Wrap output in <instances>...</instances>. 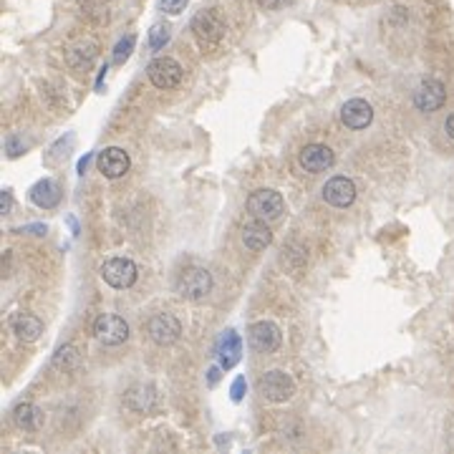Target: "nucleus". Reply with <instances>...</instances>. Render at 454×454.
I'll return each mask as SVG.
<instances>
[{
	"mask_svg": "<svg viewBox=\"0 0 454 454\" xmlns=\"http://www.w3.org/2000/svg\"><path fill=\"white\" fill-rule=\"evenodd\" d=\"M258 389L268 401H272V404H283V401H288V399H293L295 381L290 378V374H286V371L272 369L258 381Z\"/></svg>",
	"mask_w": 454,
	"mask_h": 454,
	"instance_id": "3",
	"label": "nucleus"
},
{
	"mask_svg": "<svg viewBox=\"0 0 454 454\" xmlns=\"http://www.w3.org/2000/svg\"><path fill=\"white\" fill-rule=\"evenodd\" d=\"M290 3H293V0H260V6L270 8V10H278V8L290 6Z\"/></svg>",
	"mask_w": 454,
	"mask_h": 454,
	"instance_id": "27",
	"label": "nucleus"
},
{
	"mask_svg": "<svg viewBox=\"0 0 454 454\" xmlns=\"http://www.w3.org/2000/svg\"><path fill=\"white\" fill-rule=\"evenodd\" d=\"M245 389H247V386H245V378H235V381H232V389H230L232 401H240V399L245 396Z\"/></svg>",
	"mask_w": 454,
	"mask_h": 454,
	"instance_id": "26",
	"label": "nucleus"
},
{
	"mask_svg": "<svg viewBox=\"0 0 454 454\" xmlns=\"http://www.w3.org/2000/svg\"><path fill=\"white\" fill-rule=\"evenodd\" d=\"M15 232H33V235H46V225H28V227H18Z\"/></svg>",
	"mask_w": 454,
	"mask_h": 454,
	"instance_id": "30",
	"label": "nucleus"
},
{
	"mask_svg": "<svg viewBox=\"0 0 454 454\" xmlns=\"http://www.w3.org/2000/svg\"><path fill=\"white\" fill-rule=\"evenodd\" d=\"M96 164H98V172L109 180H119L129 172L132 167V159H129V154L119 147H109L96 157Z\"/></svg>",
	"mask_w": 454,
	"mask_h": 454,
	"instance_id": "11",
	"label": "nucleus"
},
{
	"mask_svg": "<svg viewBox=\"0 0 454 454\" xmlns=\"http://www.w3.org/2000/svg\"><path fill=\"white\" fill-rule=\"evenodd\" d=\"M298 161H301V167L306 169V172L321 175V172L333 167L335 154H333V149L326 147V144H308V147H303L301 154H298Z\"/></svg>",
	"mask_w": 454,
	"mask_h": 454,
	"instance_id": "10",
	"label": "nucleus"
},
{
	"mask_svg": "<svg viewBox=\"0 0 454 454\" xmlns=\"http://www.w3.org/2000/svg\"><path fill=\"white\" fill-rule=\"evenodd\" d=\"M217 356H220V366H222L225 371H230L232 366H238V361L243 358V341H240V335L232 329H227L220 335Z\"/></svg>",
	"mask_w": 454,
	"mask_h": 454,
	"instance_id": "16",
	"label": "nucleus"
},
{
	"mask_svg": "<svg viewBox=\"0 0 454 454\" xmlns=\"http://www.w3.org/2000/svg\"><path fill=\"white\" fill-rule=\"evenodd\" d=\"M323 200L333 207H349L356 200V184L349 177H333L323 187Z\"/></svg>",
	"mask_w": 454,
	"mask_h": 454,
	"instance_id": "13",
	"label": "nucleus"
},
{
	"mask_svg": "<svg viewBox=\"0 0 454 454\" xmlns=\"http://www.w3.org/2000/svg\"><path fill=\"white\" fill-rule=\"evenodd\" d=\"M212 290V275L204 268H187L177 280V293L184 301H202Z\"/></svg>",
	"mask_w": 454,
	"mask_h": 454,
	"instance_id": "2",
	"label": "nucleus"
},
{
	"mask_svg": "<svg viewBox=\"0 0 454 454\" xmlns=\"http://www.w3.org/2000/svg\"><path fill=\"white\" fill-rule=\"evenodd\" d=\"M98 49L94 41H81L76 43L73 49L66 53V58H69V66L71 69H89L91 63H94V58H96Z\"/></svg>",
	"mask_w": 454,
	"mask_h": 454,
	"instance_id": "20",
	"label": "nucleus"
},
{
	"mask_svg": "<svg viewBox=\"0 0 454 454\" xmlns=\"http://www.w3.org/2000/svg\"><path fill=\"white\" fill-rule=\"evenodd\" d=\"M147 76L157 89H175L182 81V66L169 56H159L154 58L147 66Z\"/></svg>",
	"mask_w": 454,
	"mask_h": 454,
	"instance_id": "7",
	"label": "nucleus"
},
{
	"mask_svg": "<svg viewBox=\"0 0 454 454\" xmlns=\"http://www.w3.org/2000/svg\"><path fill=\"white\" fill-rule=\"evenodd\" d=\"M247 210H250L252 217L270 222V220H278L286 212V200L275 189H255L247 197Z\"/></svg>",
	"mask_w": 454,
	"mask_h": 454,
	"instance_id": "1",
	"label": "nucleus"
},
{
	"mask_svg": "<svg viewBox=\"0 0 454 454\" xmlns=\"http://www.w3.org/2000/svg\"><path fill=\"white\" fill-rule=\"evenodd\" d=\"M247 341L258 353H272V351L280 349V341H283V333L275 323L270 321H258L252 323L250 331H247Z\"/></svg>",
	"mask_w": 454,
	"mask_h": 454,
	"instance_id": "9",
	"label": "nucleus"
},
{
	"mask_svg": "<svg viewBox=\"0 0 454 454\" xmlns=\"http://www.w3.org/2000/svg\"><path fill=\"white\" fill-rule=\"evenodd\" d=\"M147 333L157 346H172L180 341L182 323L172 313H157L147 321Z\"/></svg>",
	"mask_w": 454,
	"mask_h": 454,
	"instance_id": "8",
	"label": "nucleus"
},
{
	"mask_svg": "<svg viewBox=\"0 0 454 454\" xmlns=\"http://www.w3.org/2000/svg\"><path fill=\"white\" fill-rule=\"evenodd\" d=\"M157 392H154V386H144V384H137L132 386L129 392L124 394V406L129 412L134 414H149L157 409Z\"/></svg>",
	"mask_w": 454,
	"mask_h": 454,
	"instance_id": "15",
	"label": "nucleus"
},
{
	"mask_svg": "<svg viewBox=\"0 0 454 454\" xmlns=\"http://www.w3.org/2000/svg\"><path fill=\"white\" fill-rule=\"evenodd\" d=\"M78 363H81V353L73 343H66L58 349V353L53 356V369L56 371H63V374H69V371H76Z\"/></svg>",
	"mask_w": 454,
	"mask_h": 454,
	"instance_id": "21",
	"label": "nucleus"
},
{
	"mask_svg": "<svg viewBox=\"0 0 454 454\" xmlns=\"http://www.w3.org/2000/svg\"><path fill=\"white\" fill-rule=\"evenodd\" d=\"M10 204H13V197H10V192H3V197H0V210H3V215L6 212H10Z\"/></svg>",
	"mask_w": 454,
	"mask_h": 454,
	"instance_id": "29",
	"label": "nucleus"
},
{
	"mask_svg": "<svg viewBox=\"0 0 454 454\" xmlns=\"http://www.w3.org/2000/svg\"><path fill=\"white\" fill-rule=\"evenodd\" d=\"M447 134H449V137H452V139H454V114H452V116H449V119H447Z\"/></svg>",
	"mask_w": 454,
	"mask_h": 454,
	"instance_id": "32",
	"label": "nucleus"
},
{
	"mask_svg": "<svg viewBox=\"0 0 454 454\" xmlns=\"http://www.w3.org/2000/svg\"><path fill=\"white\" fill-rule=\"evenodd\" d=\"M189 0H159V8L167 15H180L184 8H187Z\"/></svg>",
	"mask_w": 454,
	"mask_h": 454,
	"instance_id": "25",
	"label": "nucleus"
},
{
	"mask_svg": "<svg viewBox=\"0 0 454 454\" xmlns=\"http://www.w3.org/2000/svg\"><path fill=\"white\" fill-rule=\"evenodd\" d=\"M94 335L104 346H121L129 338V323L116 313H104L94 323Z\"/></svg>",
	"mask_w": 454,
	"mask_h": 454,
	"instance_id": "4",
	"label": "nucleus"
},
{
	"mask_svg": "<svg viewBox=\"0 0 454 454\" xmlns=\"http://www.w3.org/2000/svg\"><path fill=\"white\" fill-rule=\"evenodd\" d=\"M6 147H8V154H10V157H18V154L23 152V149L18 147V139H15V137H8Z\"/></svg>",
	"mask_w": 454,
	"mask_h": 454,
	"instance_id": "28",
	"label": "nucleus"
},
{
	"mask_svg": "<svg viewBox=\"0 0 454 454\" xmlns=\"http://www.w3.org/2000/svg\"><path fill=\"white\" fill-rule=\"evenodd\" d=\"M220 369H222V366H220ZM220 369H210V384H217V378H220Z\"/></svg>",
	"mask_w": 454,
	"mask_h": 454,
	"instance_id": "31",
	"label": "nucleus"
},
{
	"mask_svg": "<svg viewBox=\"0 0 454 454\" xmlns=\"http://www.w3.org/2000/svg\"><path fill=\"white\" fill-rule=\"evenodd\" d=\"M169 35H172V28H169L167 23H157V26L149 30V46H152L154 51L164 49L169 43Z\"/></svg>",
	"mask_w": 454,
	"mask_h": 454,
	"instance_id": "23",
	"label": "nucleus"
},
{
	"mask_svg": "<svg viewBox=\"0 0 454 454\" xmlns=\"http://www.w3.org/2000/svg\"><path fill=\"white\" fill-rule=\"evenodd\" d=\"M341 121L343 126H349V129H366V126L374 121V109H371L369 101H363V98H351L346 101L341 109Z\"/></svg>",
	"mask_w": 454,
	"mask_h": 454,
	"instance_id": "14",
	"label": "nucleus"
},
{
	"mask_svg": "<svg viewBox=\"0 0 454 454\" xmlns=\"http://www.w3.org/2000/svg\"><path fill=\"white\" fill-rule=\"evenodd\" d=\"M137 265H134L129 258H112L106 260L101 265V278H104L106 286L116 288V290H124V288H132L137 283Z\"/></svg>",
	"mask_w": 454,
	"mask_h": 454,
	"instance_id": "5",
	"label": "nucleus"
},
{
	"mask_svg": "<svg viewBox=\"0 0 454 454\" xmlns=\"http://www.w3.org/2000/svg\"><path fill=\"white\" fill-rule=\"evenodd\" d=\"M243 243L247 250L258 252V250H265L268 245L272 243V232L270 227L265 225V220H252V222H247L243 227Z\"/></svg>",
	"mask_w": 454,
	"mask_h": 454,
	"instance_id": "17",
	"label": "nucleus"
},
{
	"mask_svg": "<svg viewBox=\"0 0 454 454\" xmlns=\"http://www.w3.org/2000/svg\"><path fill=\"white\" fill-rule=\"evenodd\" d=\"M134 35H126V38H121L119 43H116V49H114V61L116 63H121V61H126L129 58V53H132V49H134Z\"/></svg>",
	"mask_w": 454,
	"mask_h": 454,
	"instance_id": "24",
	"label": "nucleus"
},
{
	"mask_svg": "<svg viewBox=\"0 0 454 454\" xmlns=\"http://www.w3.org/2000/svg\"><path fill=\"white\" fill-rule=\"evenodd\" d=\"M38 419H41V414H38V409H35L30 401H23V404H18L13 409V421L21 429H35L38 426Z\"/></svg>",
	"mask_w": 454,
	"mask_h": 454,
	"instance_id": "22",
	"label": "nucleus"
},
{
	"mask_svg": "<svg viewBox=\"0 0 454 454\" xmlns=\"http://www.w3.org/2000/svg\"><path fill=\"white\" fill-rule=\"evenodd\" d=\"M30 200H33L38 207L43 210H53L58 202H61V187H58L53 180H41L30 189Z\"/></svg>",
	"mask_w": 454,
	"mask_h": 454,
	"instance_id": "18",
	"label": "nucleus"
},
{
	"mask_svg": "<svg viewBox=\"0 0 454 454\" xmlns=\"http://www.w3.org/2000/svg\"><path fill=\"white\" fill-rule=\"evenodd\" d=\"M192 33L202 46H215L222 41L225 35V23L215 10H200L192 18Z\"/></svg>",
	"mask_w": 454,
	"mask_h": 454,
	"instance_id": "6",
	"label": "nucleus"
},
{
	"mask_svg": "<svg viewBox=\"0 0 454 454\" xmlns=\"http://www.w3.org/2000/svg\"><path fill=\"white\" fill-rule=\"evenodd\" d=\"M444 98H447V91H444V84L437 81V78H426L421 81V86L417 89L414 94V104L419 112H437L442 104H444Z\"/></svg>",
	"mask_w": 454,
	"mask_h": 454,
	"instance_id": "12",
	"label": "nucleus"
},
{
	"mask_svg": "<svg viewBox=\"0 0 454 454\" xmlns=\"http://www.w3.org/2000/svg\"><path fill=\"white\" fill-rule=\"evenodd\" d=\"M13 333L21 338V341H26V343H33V341H38L41 338V333H43V323L35 318V315H30V313H21L18 318L13 321Z\"/></svg>",
	"mask_w": 454,
	"mask_h": 454,
	"instance_id": "19",
	"label": "nucleus"
}]
</instances>
